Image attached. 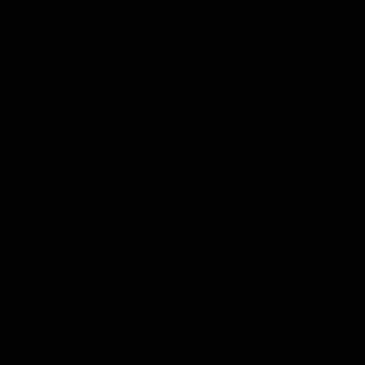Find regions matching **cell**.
Here are the masks:
<instances>
[]
</instances>
